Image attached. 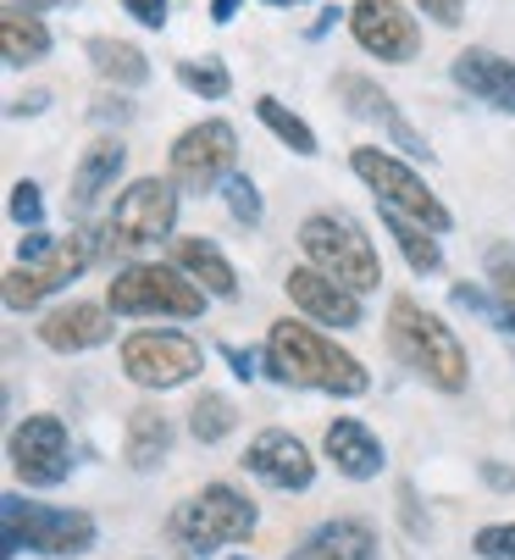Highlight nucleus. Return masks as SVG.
I'll list each match as a JSON object with an SVG mask.
<instances>
[{"label":"nucleus","instance_id":"obj_31","mask_svg":"<svg viewBox=\"0 0 515 560\" xmlns=\"http://www.w3.org/2000/svg\"><path fill=\"white\" fill-rule=\"evenodd\" d=\"M471 555H482V560H515V522L477 527V538H471Z\"/></svg>","mask_w":515,"mask_h":560},{"label":"nucleus","instance_id":"obj_23","mask_svg":"<svg viewBox=\"0 0 515 560\" xmlns=\"http://www.w3.org/2000/svg\"><path fill=\"white\" fill-rule=\"evenodd\" d=\"M122 162H128L122 139H95L90 150H83V162L72 167V206H78V211H83V206H95V200L117 184Z\"/></svg>","mask_w":515,"mask_h":560},{"label":"nucleus","instance_id":"obj_16","mask_svg":"<svg viewBox=\"0 0 515 560\" xmlns=\"http://www.w3.org/2000/svg\"><path fill=\"white\" fill-rule=\"evenodd\" d=\"M283 289H289V300H294L305 316H316V323H327V328H361V323H366L361 294H355L350 283L327 278L321 267H294V272L283 278Z\"/></svg>","mask_w":515,"mask_h":560},{"label":"nucleus","instance_id":"obj_12","mask_svg":"<svg viewBox=\"0 0 515 560\" xmlns=\"http://www.w3.org/2000/svg\"><path fill=\"white\" fill-rule=\"evenodd\" d=\"M7 460L17 471V483L28 489H56L67 483V471H72V439H67V422L50 417V411H34L12 428L7 439Z\"/></svg>","mask_w":515,"mask_h":560},{"label":"nucleus","instance_id":"obj_20","mask_svg":"<svg viewBox=\"0 0 515 560\" xmlns=\"http://www.w3.org/2000/svg\"><path fill=\"white\" fill-rule=\"evenodd\" d=\"M289 560H377V533L361 516H332V522L311 527Z\"/></svg>","mask_w":515,"mask_h":560},{"label":"nucleus","instance_id":"obj_10","mask_svg":"<svg viewBox=\"0 0 515 560\" xmlns=\"http://www.w3.org/2000/svg\"><path fill=\"white\" fill-rule=\"evenodd\" d=\"M233 162H238V133L222 117H206L172 139V184L184 195H211L216 184L233 178Z\"/></svg>","mask_w":515,"mask_h":560},{"label":"nucleus","instance_id":"obj_27","mask_svg":"<svg viewBox=\"0 0 515 560\" xmlns=\"http://www.w3.org/2000/svg\"><path fill=\"white\" fill-rule=\"evenodd\" d=\"M233 428H238V406H233L227 394H216V388L195 394V406H189V439H200V444H222Z\"/></svg>","mask_w":515,"mask_h":560},{"label":"nucleus","instance_id":"obj_7","mask_svg":"<svg viewBox=\"0 0 515 560\" xmlns=\"http://www.w3.org/2000/svg\"><path fill=\"white\" fill-rule=\"evenodd\" d=\"M106 305L117 316H178V323H189L206 311V289L178 261H133L112 278Z\"/></svg>","mask_w":515,"mask_h":560},{"label":"nucleus","instance_id":"obj_11","mask_svg":"<svg viewBox=\"0 0 515 560\" xmlns=\"http://www.w3.org/2000/svg\"><path fill=\"white\" fill-rule=\"evenodd\" d=\"M90 261H95V238L83 228L56 238V245L45 256H34V261H12V272H7V311H34L39 300L61 294L78 272H90Z\"/></svg>","mask_w":515,"mask_h":560},{"label":"nucleus","instance_id":"obj_3","mask_svg":"<svg viewBox=\"0 0 515 560\" xmlns=\"http://www.w3.org/2000/svg\"><path fill=\"white\" fill-rule=\"evenodd\" d=\"M0 555L17 560L23 549L28 555H45V560H72V555H90L101 527L90 511H67V505H39V500H23V494H0Z\"/></svg>","mask_w":515,"mask_h":560},{"label":"nucleus","instance_id":"obj_42","mask_svg":"<svg viewBox=\"0 0 515 560\" xmlns=\"http://www.w3.org/2000/svg\"><path fill=\"white\" fill-rule=\"evenodd\" d=\"M338 18H350V12H338V7H321V18L311 23V39H321V34H327V28L338 23Z\"/></svg>","mask_w":515,"mask_h":560},{"label":"nucleus","instance_id":"obj_6","mask_svg":"<svg viewBox=\"0 0 515 560\" xmlns=\"http://www.w3.org/2000/svg\"><path fill=\"white\" fill-rule=\"evenodd\" d=\"M350 167H355V178L377 195V206H388V211H399V217H410V222H421V228H433V233H449V228H455L449 206L426 189V178L405 162V155H394V150H383V144H361V150H350Z\"/></svg>","mask_w":515,"mask_h":560},{"label":"nucleus","instance_id":"obj_29","mask_svg":"<svg viewBox=\"0 0 515 560\" xmlns=\"http://www.w3.org/2000/svg\"><path fill=\"white\" fill-rule=\"evenodd\" d=\"M178 84L200 101H222V95H233V72L222 67V56H189V61H178Z\"/></svg>","mask_w":515,"mask_h":560},{"label":"nucleus","instance_id":"obj_38","mask_svg":"<svg viewBox=\"0 0 515 560\" xmlns=\"http://www.w3.org/2000/svg\"><path fill=\"white\" fill-rule=\"evenodd\" d=\"M133 117V106L122 101V95H106V101H95V122H128Z\"/></svg>","mask_w":515,"mask_h":560},{"label":"nucleus","instance_id":"obj_17","mask_svg":"<svg viewBox=\"0 0 515 560\" xmlns=\"http://www.w3.org/2000/svg\"><path fill=\"white\" fill-rule=\"evenodd\" d=\"M449 78H455L460 95H471V101H482V106L515 117V61H510V56H499V50H488V45H471V50H460V56L449 61Z\"/></svg>","mask_w":515,"mask_h":560},{"label":"nucleus","instance_id":"obj_24","mask_svg":"<svg viewBox=\"0 0 515 560\" xmlns=\"http://www.w3.org/2000/svg\"><path fill=\"white\" fill-rule=\"evenodd\" d=\"M83 56H90V67L106 78V84H117V90H139V84H150V61H144V50L128 45V39L95 34V39H83Z\"/></svg>","mask_w":515,"mask_h":560},{"label":"nucleus","instance_id":"obj_35","mask_svg":"<svg viewBox=\"0 0 515 560\" xmlns=\"http://www.w3.org/2000/svg\"><path fill=\"white\" fill-rule=\"evenodd\" d=\"M117 7L139 23V28H166V12H172V0H117Z\"/></svg>","mask_w":515,"mask_h":560},{"label":"nucleus","instance_id":"obj_28","mask_svg":"<svg viewBox=\"0 0 515 560\" xmlns=\"http://www.w3.org/2000/svg\"><path fill=\"white\" fill-rule=\"evenodd\" d=\"M255 117H261V122H267V128L294 150V155H316V133H311V122H305V117H294L278 95H261V101H255Z\"/></svg>","mask_w":515,"mask_h":560},{"label":"nucleus","instance_id":"obj_43","mask_svg":"<svg viewBox=\"0 0 515 560\" xmlns=\"http://www.w3.org/2000/svg\"><path fill=\"white\" fill-rule=\"evenodd\" d=\"M233 18H238V0H211V23H222V28H227Z\"/></svg>","mask_w":515,"mask_h":560},{"label":"nucleus","instance_id":"obj_14","mask_svg":"<svg viewBox=\"0 0 515 560\" xmlns=\"http://www.w3.org/2000/svg\"><path fill=\"white\" fill-rule=\"evenodd\" d=\"M238 466H244L249 477H261V483L278 489V494H305V489L316 483V460H311V450H305L289 428L255 433L249 450L238 455Z\"/></svg>","mask_w":515,"mask_h":560},{"label":"nucleus","instance_id":"obj_46","mask_svg":"<svg viewBox=\"0 0 515 560\" xmlns=\"http://www.w3.org/2000/svg\"><path fill=\"white\" fill-rule=\"evenodd\" d=\"M233 560H249V555H233Z\"/></svg>","mask_w":515,"mask_h":560},{"label":"nucleus","instance_id":"obj_26","mask_svg":"<svg viewBox=\"0 0 515 560\" xmlns=\"http://www.w3.org/2000/svg\"><path fill=\"white\" fill-rule=\"evenodd\" d=\"M383 228L399 238V256L410 261V272H438L444 267V250H438V233L433 228H421V222H410V217H399V211H388L383 206Z\"/></svg>","mask_w":515,"mask_h":560},{"label":"nucleus","instance_id":"obj_36","mask_svg":"<svg viewBox=\"0 0 515 560\" xmlns=\"http://www.w3.org/2000/svg\"><path fill=\"white\" fill-rule=\"evenodd\" d=\"M222 361L233 366L238 383H255V377H261V366H267V355H249V350H238V345H222Z\"/></svg>","mask_w":515,"mask_h":560},{"label":"nucleus","instance_id":"obj_32","mask_svg":"<svg viewBox=\"0 0 515 560\" xmlns=\"http://www.w3.org/2000/svg\"><path fill=\"white\" fill-rule=\"evenodd\" d=\"M7 211H12V222L17 228H39V217H45V200H39V184H12V200H7Z\"/></svg>","mask_w":515,"mask_h":560},{"label":"nucleus","instance_id":"obj_45","mask_svg":"<svg viewBox=\"0 0 515 560\" xmlns=\"http://www.w3.org/2000/svg\"><path fill=\"white\" fill-rule=\"evenodd\" d=\"M267 7H305V0H267Z\"/></svg>","mask_w":515,"mask_h":560},{"label":"nucleus","instance_id":"obj_15","mask_svg":"<svg viewBox=\"0 0 515 560\" xmlns=\"http://www.w3.org/2000/svg\"><path fill=\"white\" fill-rule=\"evenodd\" d=\"M338 101L350 106V117H366V122H377L383 133H388V144L394 150H405V155H415V162H433V150H426V139L399 117V106H394V95H383V84H372V78H361V72H338Z\"/></svg>","mask_w":515,"mask_h":560},{"label":"nucleus","instance_id":"obj_30","mask_svg":"<svg viewBox=\"0 0 515 560\" xmlns=\"http://www.w3.org/2000/svg\"><path fill=\"white\" fill-rule=\"evenodd\" d=\"M222 195H227V211H233V222H244V228H255V222H261V189H255V178L233 173V178L222 184Z\"/></svg>","mask_w":515,"mask_h":560},{"label":"nucleus","instance_id":"obj_19","mask_svg":"<svg viewBox=\"0 0 515 560\" xmlns=\"http://www.w3.org/2000/svg\"><path fill=\"white\" fill-rule=\"evenodd\" d=\"M321 450H327L332 471H338V477H350V483H372V477H383V460H388L383 444H377V433H372L366 422H355V417L327 422Z\"/></svg>","mask_w":515,"mask_h":560},{"label":"nucleus","instance_id":"obj_5","mask_svg":"<svg viewBox=\"0 0 515 560\" xmlns=\"http://www.w3.org/2000/svg\"><path fill=\"white\" fill-rule=\"evenodd\" d=\"M300 250H305L311 267H321L338 283H350L355 294L383 289V261H377L372 238H366V228L355 217H343V211H311L300 222Z\"/></svg>","mask_w":515,"mask_h":560},{"label":"nucleus","instance_id":"obj_44","mask_svg":"<svg viewBox=\"0 0 515 560\" xmlns=\"http://www.w3.org/2000/svg\"><path fill=\"white\" fill-rule=\"evenodd\" d=\"M499 328H504V334H515V300H504V305H499Z\"/></svg>","mask_w":515,"mask_h":560},{"label":"nucleus","instance_id":"obj_9","mask_svg":"<svg viewBox=\"0 0 515 560\" xmlns=\"http://www.w3.org/2000/svg\"><path fill=\"white\" fill-rule=\"evenodd\" d=\"M172 228H178V184L172 178H133L117 195L112 222H106L117 250H150Z\"/></svg>","mask_w":515,"mask_h":560},{"label":"nucleus","instance_id":"obj_21","mask_svg":"<svg viewBox=\"0 0 515 560\" xmlns=\"http://www.w3.org/2000/svg\"><path fill=\"white\" fill-rule=\"evenodd\" d=\"M172 261H178L206 294L238 300V272H233V261L211 245V238H172Z\"/></svg>","mask_w":515,"mask_h":560},{"label":"nucleus","instance_id":"obj_8","mask_svg":"<svg viewBox=\"0 0 515 560\" xmlns=\"http://www.w3.org/2000/svg\"><path fill=\"white\" fill-rule=\"evenodd\" d=\"M206 366V350L189 339V334H172V328H139L122 339V377L150 388V394H166V388H184L195 383Z\"/></svg>","mask_w":515,"mask_h":560},{"label":"nucleus","instance_id":"obj_2","mask_svg":"<svg viewBox=\"0 0 515 560\" xmlns=\"http://www.w3.org/2000/svg\"><path fill=\"white\" fill-rule=\"evenodd\" d=\"M388 350L399 355V366H410L438 394H466V383H471V361H466V345L455 339V328L410 294L388 300Z\"/></svg>","mask_w":515,"mask_h":560},{"label":"nucleus","instance_id":"obj_37","mask_svg":"<svg viewBox=\"0 0 515 560\" xmlns=\"http://www.w3.org/2000/svg\"><path fill=\"white\" fill-rule=\"evenodd\" d=\"M421 12L433 18L438 28H460V18H466V0H421Z\"/></svg>","mask_w":515,"mask_h":560},{"label":"nucleus","instance_id":"obj_34","mask_svg":"<svg viewBox=\"0 0 515 560\" xmlns=\"http://www.w3.org/2000/svg\"><path fill=\"white\" fill-rule=\"evenodd\" d=\"M488 283L499 300H515V256L510 250H488Z\"/></svg>","mask_w":515,"mask_h":560},{"label":"nucleus","instance_id":"obj_40","mask_svg":"<svg viewBox=\"0 0 515 560\" xmlns=\"http://www.w3.org/2000/svg\"><path fill=\"white\" fill-rule=\"evenodd\" d=\"M45 106H50V95H45V90H34V95H23V101H12V106H7V117H39Z\"/></svg>","mask_w":515,"mask_h":560},{"label":"nucleus","instance_id":"obj_4","mask_svg":"<svg viewBox=\"0 0 515 560\" xmlns=\"http://www.w3.org/2000/svg\"><path fill=\"white\" fill-rule=\"evenodd\" d=\"M255 505H249V494L244 489H233V483H206V489H195L178 511L166 516V538L178 544L184 555H211V549H222V544H244L249 533H255Z\"/></svg>","mask_w":515,"mask_h":560},{"label":"nucleus","instance_id":"obj_39","mask_svg":"<svg viewBox=\"0 0 515 560\" xmlns=\"http://www.w3.org/2000/svg\"><path fill=\"white\" fill-rule=\"evenodd\" d=\"M482 483H488V489H499V494H510V489H515V471H510V466H499V460H482Z\"/></svg>","mask_w":515,"mask_h":560},{"label":"nucleus","instance_id":"obj_18","mask_svg":"<svg viewBox=\"0 0 515 560\" xmlns=\"http://www.w3.org/2000/svg\"><path fill=\"white\" fill-rule=\"evenodd\" d=\"M112 305H90V300H67L56 311H45V323H39V345L56 350V355H83V350H95L112 339Z\"/></svg>","mask_w":515,"mask_h":560},{"label":"nucleus","instance_id":"obj_41","mask_svg":"<svg viewBox=\"0 0 515 560\" xmlns=\"http://www.w3.org/2000/svg\"><path fill=\"white\" fill-rule=\"evenodd\" d=\"M50 7H78V0H7V12H28V18H39Z\"/></svg>","mask_w":515,"mask_h":560},{"label":"nucleus","instance_id":"obj_1","mask_svg":"<svg viewBox=\"0 0 515 560\" xmlns=\"http://www.w3.org/2000/svg\"><path fill=\"white\" fill-rule=\"evenodd\" d=\"M267 377H278L283 388H316L332 399H361L372 388V372L361 366V355L338 350L327 334H316L300 316H278L267 328Z\"/></svg>","mask_w":515,"mask_h":560},{"label":"nucleus","instance_id":"obj_22","mask_svg":"<svg viewBox=\"0 0 515 560\" xmlns=\"http://www.w3.org/2000/svg\"><path fill=\"white\" fill-rule=\"evenodd\" d=\"M166 455H172V422H166V411L133 406L128 411V428H122V460L133 471H155Z\"/></svg>","mask_w":515,"mask_h":560},{"label":"nucleus","instance_id":"obj_25","mask_svg":"<svg viewBox=\"0 0 515 560\" xmlns=\"http://www.w3.org/2000/svg\"><path fill=\"white\" fill-rule=\"evenodd\" d=\"M0 56H7V67H34L50 56V28L28 12H7L0 18Z\"/></svg>","mask_w":515,"mask_h":560},{"label":"nucleus","instance_id":"obj_13","mask_svg":"<svg viewBox=\"0 0 515 560\" xmlns=\"http://www.w3.org/2000/svg\"><path fill=\"white\" fill-rule=\"evenodd\" d=\"M350 34H355V45L366 56H377L388 67H405L421 50V28H415L410 7H399V0H355L350 7Z\"/></svg>","mask_w":515,"mask_h":560},{"label":"nucleus","instance_id":"obj_33","mask_svg":"<svg viewBox=\"0 0 515 560\" xmlns=\"http://www.w3.org/2000/svg\"><path fill=\"white\" fill-rule=\"evenodd\" d=\"M455 305H460V311H477V316H488V323L499 328V305H504V300H499V294H488L482 283H455Z\"/></svg>","mask_w":515,"mask_h":560}]
</instances>
